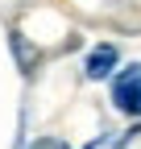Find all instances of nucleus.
Returning <instances> with one entry per match:
<instances>
[{
    "mask_svg": "<svg viewBox=\"0 0 141 149\" xmlns=\"http://www.w3.org/2000/svg\"><path fill=\"white\" fill-rule=\"evenodd\" d=\"M33 149H66L62 141H42V145H33Z\"/></svg>",
    "mask_w": 141,
    "mask_h": 149,
    "instance_id": "7ed1b4c3",
    "label": "nucleus"
},
{
    "mask_svg": "<svg viewBox=\"0 0 141 149\" xmlns=\"http://www.w3.org/2000/svg\"><path fill=\"white\" fill-rule=\"evenodd\" d=\"M112 104H116V112H125V116H141V62L125 66L112 79Z\"/></svg>",
    "mask_w": 141,
    "mask_h": 149,
    "instance_id": "f257e3e1",
    "label": "nucleus"
},
{
    "mask_svg": "<svg viewBox=\"0 0 141 149\" xmlns=\"http://www.w3.org/2000/svg\"><path fill=\"white\" fill-rule=\"evenodd\" d=\"M116 62H120V54H116V46H96L91 54H87V62H83V74L87 79H108V74L116 70Z\"/></svg>",
    "mask_w": 141,
    "mask_h": 149,
    "instance_id": "f03ea898",
    "label": "nucleus"
}]
</instances>
